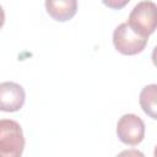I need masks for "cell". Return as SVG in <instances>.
<instances>
[{"label": "cell", "mask_w": 157, "mask_h": 157, "mask_svg": "<svg viewBox=\"0 0 157 157\" xmlns=\"http://www.w3.org/2000/svg\"><path fill=\"white\" fill-rule=\"evenodd\" d=\"M25 148L23 131L20 124L11 119L0 120V156L20 157Z\"/></svg>", "instance_id": "6da1fadb"}, {"label": "cell", "mask_w": 157, "mask_h": 157, "mask_svg": "<svg viewBox=\"0 0 157 157\" xmlns=\"http://www.w3.org/2000/svg\"><path fill=\"white\" fill-rule=\"evenodd\" d=\"M148 37L137 33L128 22L120 23L113 32V44L115 49L124 55H135L141 53Z\"/></svg>", "instance_id": "7a4b0ae2"}, {"label": "cell", "mask_w": 157, "mask_h": 157, "mask_svg": "<svg viewBox=\"0 0 157 157\" xmlns=\"http://www.w3.org/2000/svg\"><path fill=\"white\" fill-rule=\"evenodd\" d=\"M128 23L140 34L148 37L157 29V5L145 0L134 6Z\"/></svg>", "instance_id": "3957f363"}, {"label": "cell", "mask_w": 157, "mask_h": 157, "mask_svg": "<svg viewBox=\"0 0 157 157\" xmlns=\"http://www.w3.org/2000/svg\"><path fill=\"white\" fill-rule=\"evenodd\" d=\"M117 135L123 144L136 146L145 137V123L136 114H124L118 120Z\"/></svg>", "instance_id": "277c9868"}, {"label": "cell", "mask_w": 157, "mask_h": 157, "mask_svg": "<svg viewBox=\"0 0 157 157\" xmlns=\"http://www.w3.org/2000/svg\"><path fill=\"white\" fill-rule=\"evenodd\" d=\"M26 99L25 90L21 85L11 81L0 83V109L2 112L20 110Z\"/></svg>", "instance_id": "5b68a950"}, {"label": "cell", "mask_w": 157, "mask_h": 157, "mask_svg": "<svg viewBox=\"0 0 157 157\" xmlns=\"http://www.w3.org/2000/svg\"><path fill=\"white\" fill-rule=\"evenodd\" d=\"M48 15L59 22L71 20L77 12V0H45Z\"/></svg>", "instance_id": "8992f818"}, {"label": "cell", "mask_w": 157, "mask_h": 157, "mask_svg": "<svg viewBox=\"0 0 157 157\" xmlns=\"http://www.w3.org/2000/svg\"><path fill=\"white\" fill-rule=\"evenodd\" d=\"M139 102L144 113L157 120V83L145 86L140 92Z\"/></svg>", "instance_id": "52a82bcc"}, {"label": "cell", "mask_w": 157, "mask_h": 157, "mask_svg": "<svg viewBox=\"0 0 157 157\" xmlns=\"http://www.w3.org/2000/svg\"><path fill=\"white\" fill-rule=\"evenodd\" d=\"M130 0H102V2L109 7V9H113V10H120L123 9L124 6H126L129 4Z\"/></svg>", "instance_id": "ba28073f"}, {"label": "cell", "mask_w": 157, "mask_h": 157, "mask_svg": "<svg viewBox=\"0 0 157 157\" xmlns=\"http://www.w3.org/2000/svg\"><path fill=\"white\" fill-rule=\"evenodd\" d=\"M152 61H153L155 66L157 67V45L153 48V52H152Z\"/></svg>", "instance_id": "9c48e42d"}, {"label": "cell", "mask_w": 157, "mask_h": 157, "mask_svg": "<svg viewBox=\"0 0 157 157\" xmlns=\"http://www.w3.org/2000/svg\"><path fill=\"white\" fill-rule=\"evenodd\" d=\"M155 156L157 157V146H156V148H155Z\"/></svg>", "instance_id": "30bf717a"}]
</instances>
